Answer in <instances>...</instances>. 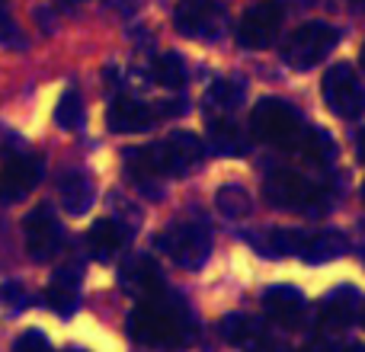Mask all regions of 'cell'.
Instances as JSON below:
<instances>
[{
  "instance_id": "obj_14",
  "label": "cell",
  "mask_w": 365,
  "mask_h": 352,
  "mask_svg": "<svg viewBox=\"0 0 365 352\" xmlns=\"http://www.w3.org/2000/svg\"><path fill=\"white\" fill-rule=\"evenodd\" d=\"M158 109L148 106V103H138L132 96H119V100L109 106L106 125L109 132L115 135H135V132H148V128L158 122Z\"/></svg>"
},
{
  "instance_id": "obj_11",
  "label": "cell",
  "mask_w": 365,
  "mask_h": 352,
  "mask_svg": "<svg viewBox=\"0 0 365 352\" xmlns=\"http://www.w3.org/2000/svg\"><path fill=\"white\" fill-rule=\"evenodd\" d=\"M158 157L164 167V176H182L202 164V141L192 132H173L170 138L158 141Z\"/></svg>"
},
{
  "instance_id": "obj_2",
  "label": "cell",
  "mask_w": 365,
  "mask_h": 352,
  "mask_svg": "<svg viewBox=\"0 0 365 352\" xmlns=\"http://www.w3.org/2000/svg\"><path fill=\"white\" fill-rule=\"evenodd\" d=\"M250 128L259 141L272 147H298L304 138V122L295 109L289 106L285 100H259L253 106V115H250Z\"/></svg>"
},
{
  "instance_id": "obj_13",
  "label": "cell",
  "mask_w": 365,
  "mask_h": 352,
  "mask_svg": "<svg viewBox=\"0 0 365 352\" xmlns=\"http://www.w3.org/2000/svg\"><path fill=\"white\" fill-rule=\"evenodd\" d=\"M42 180V164L36 157H13L0 170V202H23Z\"/></svg>"
},
{
  "instance_id": "obj_30",
  "label": "cell",
  "mask_w": 365,
  "mask_h": 352,
  "mask_svg": "<svg viewBox=\"0 0 365 352\" xmlns=\"http://www.w3.org/2000/svg\"><path fill=\"white\" fill-rule=\"evenodd\" d=\"M334 352H365V346H359V343H346V346H340Z\"/></svg>"
},
{
  "instance_id": "obj_7",
  "label": "cell",
  "mask_w": 365,
  "mask_h": 352,
  "mask_svg": "<svg viewBox=\"0 0 365 352\" xmlns=\"http://www.w3.org/2000/svg\"><path fill=\"white\" fill-rule=\"evenodd\" d=\"M23 234H26V250H29V257L38 259V263L55 259L58 250H61V244H64V231H61V224H58L55 212H51L48 205H38L26 214Z\"/></svg>"
},
{
  "instance_id": "obj_31",
  "label": "cell",
  "mask_w": 365,
  "mask_h": 352,
  "mask_svg": "<svg viewBox=\"0 0 365 352\" xmlns=\"http://www.w3.org/2000/svg\"><path fill=\"white\" fill-rule=\"evenodd\" d=\"M359 157H362V160H365V132H362V135H359Z\"/></svg>"
},
{
  "instance_id": "obj_3",
  "label": "cell",
  "mask_w": 365,
  "mask_h": 352,
  "mask_svg": "<svg viewBox=\"0 0 365 352\" xmlns=\"http://www.w3.org/2000/svg\"><path fill=\"white\" fill-rule=\"evenodd\" d=\"M336 42H340V29H334L330 23H321V19L302 23L285 38L282 61L295 71H308V68H314L317 61H324V58L334 51Z\"/></svg>"
},
{
  "instance_id": "obj_20",
  "label": "cell",
  "mask_w": 365,
  "mask_h": 352,
  "mask_svg": "<svg viewBox=\"0 0 365 352\" xmlns=\"http://www.w3.org/2000/svg\"><path fill=\"white\" fill-rule=\"evenodd\" d=\"M308 231H289V227H279V231H269L266 234V240L259 244V250L272 253V257H289V253H295V257H302L304 247H308Z\"/></svg>"
},
{
  "instance_id": "obj_32",
  "label": "cell",
  "mask_w": 365,
  "mask_h": 352,
  "mask_svg": "<svg viewBox=\"0 0 365 352\" xmlns=\"http://www.w3.org/2000/svg\"><path fill=\"white\" fill-rule=\"evenodd\" d=\"M359 64H362V71H365V42H362V51H359Z\"/></svg>"
},
{
  "instance_id": "obj_8",
  "label": "cell",
  "mask_w": 365,
  "mask_h": 352,
  "mask_svg": "<svg viewBox=\"0 0 365 352\" xmlns=\"http://www.w3.org/2000/svg\"><path fill=\"white\" fill-rule=\"evenodd\" d=\"M279 29H282V6L263 0V4L250 6L237 26V42L244 48H269L276 42Z\"/></svg>"
},
{
  "instance_id": "obj_6",
  "label": "cell",
  "mask_w": 365,
  "mask_h": 352,
  "mask_svg": "<svg viewBox=\"0 0 365 352\" xmlns=\"http://www.w3.org/2000/svg\"><path fill=\"white\" fill-rule=\"evenodd\" d=\"M324 100L340 119H359L365 115V83L349 64H334L324 74Z\"/></svg>"
},
{
  "instance_id": "obj_18",
  "label": "cell",
  "mask_w": 365,
  "mask_h": 352,
  "mask_svg": "<svg viewBox=\"0 0 365 352\" xmlns=\"http://www.w3.org/2000/svg\"><path fill=\"white\" fill-rule=\"evenodd\" d=\"M58 199H61L64 212L71 214H83L93 205V186L81 170H68L58 176Z\"/></svg>"
},
{
  "instance_id": "obj_21",
  "label": "cell",
  "mask_w": 365,
  "mask_h": 352,
  "mask_svg": "<svg viewBox=\"0 0 365 352\" xmlns=\"http://www.w3.org/2000/svg\"><path fill=\"white\" fill-rule=\"evenodd\" d=\"M295 151L302 154L308 164L330 167V160H334V141H330V135L324 132V128H308L304 138H302V145H298Z\"/></svg>"
},
{
  "instance_id": "obj_9",
  "label": "cell",
  "mask_w": 365,
  "mask_h": 352,
  "mask_svg": "<svg viewBox=\"0 0 365 352\" xmlns=\"http://www.w3.org/2000/svg\"><path fill=\"white\" fill-rule=\"evenodd\" d=\"M173 23L189 38H218L225 26V10L215 0H182L173 13Z\"/></svg>"
},
{
  "instance_id": "obj_28",
  "label": "cell",
  "mask_w": 365,
  "mask_h": 352,
  "mask_svg": "<svg viewBox=\"0 0 365 352\" xmlns=\"http://www.w3.org/2000/svg\"><path fill=\"white\" fill-rule=\"evenodd\" d=\"M13 352H55L48 343V336H42L38 330H26L19 333V340L13 343Z\"/></svg>"
},
{
  "instance_id": "obj_26",
  "label": "cell",
  "mask_w": 365,
  "mask_h": 352,
  "mask_svg": "<svg viewBox=\"0 0 365 352\" xmlns=\"http://www.w3.org/2000/svg\"><path fill=\"white\" fill-rule=\"evenodd\" d=\"M215 202H218V208H221V214H225V218H247V214H250V208H253L247 189H240V186L218 189Z\"/></svg>"
},
{
  "instance_id": "obj_5",
  "label": "cell",
  "mask_w": 365,
  "mask_h": 352,
  "mask_svg": "<svg viewBox=\"0 0 365 352\" xmlns=\"http://www.w3.org/2000/svg\"><path fill=\"white\" fill-rule=\"evenodd\" d=\"M160 250L180 266V269H202L212 253V237L202 224H192V221H182V224H173L160 234Z\"/></svg>"
},
{
  "instance_id": "obj_17",
  "label": "cell",
  "mask_w": 365,
  "mask_h": 352,
  "mask_svg": "<svg viewBox=\"0 0 365 352\" xmlns=\"http://www.w3.org/2000/svg\"><path fill=\"white\" fill-rule=\"evenodd\" d=\"M77 282H81V272L77 269H58L55 282L45 289V304H48L55 314L71 317L77 311Z\"/></svg>"
},
{
  "instance_id": "obj_33",
  "label": "cell",
  "mask_w": 365,
  "mask_h": 352,
  "mask_svg": "<svg viewBox=\"0 0 365 352\" xmlns=\"http://www.w3.org/2000/svg\"><path fill=\"white\" fill-rule=\"evenodd\" d=\"M359 321H362V327H365V304L359 308Z\"/></svg>"
},
{
  "instance_id": "obj_23",
  "label": "cell",
  "mask_w": 365,
  "mask_h": 352,
  "mask_svg": "<svg viewBox=\"0 0 365 352\" xmlns=\"http://www.w3.org/2000/svg\"><path fill=\"white\" fill-rule=\"evenodd\" d=\"M240 100H244V83L237 81H215L205 96L208 106L221 109V113H231L234 106H240Z\"/></svg>"
},
{
  "instance_id": "obj_16",
  "label": "cell",
  "mask_w": 365,
  "mask_h": 352,
  "mask_svg": "<svg viewBox=\"0 0 365 352\" xmlns=\"http://www.w3.org/2000/svg\"><path fill=\"white\" fill-rule=\"evenodd\" d=\"M221 333H225V340L231 343V346L237 349H247V352H263L266 349V330L259 321H253V317H244V314H231L221 321Z\"/></svg>"
},
{
  "instance_id": "obj_24",
  "label": "cell",
  "mask_w": 365,
  "mask_h": 352,
  "mask_svg": "<svg viewBox=\"0 0 365 352\" xmlns=\"http://www.w3.org/2000/svg\"><path fill=\"white\" fill-rule=\"evenodd\" d=\"M208 135H212L215 151H221V154L244 151V138H240L237 125H234L231 119H212V128H208Z\"/></svg>"
},
{
  "instance_id": "obj_34",
  "label": "cell",
  "mask_w": 365,
  "mask_h": 352,
  "mask_svg": "<svg viewBox=\"0 0 365 352\" xmlns=\"http://www.w3.org/2000/svg\"><path fill=\"white\" fill-rule=\"evenodd\" d=\"M68 352H87V349H68Z\"/></svg>"
},
{
  "instance_id": "obj_36",
  "label": "cell",
  "mask_w": 365,
  "mask_h": 352,
  "mask_svg": "<svg viewBox=\"0 0 365 352\" xmlns=\"http://www.w3.org/2000/svg\"><path fill=\"white\" fill-rule=\"evenodd\" d=\"M298 352H308V349H298Z\"/></svg>"
},
{
  "instance_id": "obj_29",
  "label": "cell",
  "mask_w": 365,
  "mask_h": 352,
  "mask_svg": "<svg viewBox=\"0 0 365 352\" xmlns=\"http://www.w3.org/2000/svg\"><path fill=\"white\" fill-rule=\"evenodd\" d=\"M0 298H4L6 304H13V308H26V304H29V298H26V291L19 289L16 282H6L4 289H0Z\"/></svg>"
},
{
  "instance_id": "obj_35",
  "label": "cell",
  "mask_w": 365,
  "mask_h": 352,
  "mask_svg": "<svg viewBox=\"0 0 365 352\" xmlns=\"http://www.w3.org/2000/svg\"><path fill=\"white\" fill-rule=\"evenodd\" d=\"M362 202H365V182H362Z\"/></svg>"
},
{
  "instance_id": "obj_15",
  "label": "cell",
  "mask_w": 365,
  "mask_h": 352,
  "mask_svg": "<svg viewBox=\"0 0 365 352\" xmlns=\"http://www.w3.org/2000/svg\"><path fill=\"white\" fill-rule=\"evenodd\" d=\"M122 289L135 298L151 301V298H158L160 291H164V279H160L158 266H154L151 259H132V263L122 269Z\"/></svg>"
},
{
  "instance_id": "obj_10",
  "label": "cell",
  "mask_w": 365,
  "mask_h": 352,
  "mask_svg": "<svg viewBox=\"0 0 365 352\" xmlns=\"http://www.w3.org/2000/svg\"><path fill=\"white\" fill-rule=\"evenodd\" d=\"M263 311L272 323L285 330H298L304 323V314H308V304H304V295L292 285H272V289L263 291Z\"/></svg>"
},
{
  "instance_id": "obj_25",
  "label": "cell",
  "mask_w": 365,
  "mask_h": 352,
  "mask_svg": "<svg viewBox=\"0 0 365 352\" xmlns=\"http://www.w3.org/2000/svg\"><path fill=\"white\" fill-rule=\"evenodd\" d=\"M154 77H158L160 87L180 90L182 83H186V64L180 61V55L167 51V55H160L158 61H154Z\"/></svg>"
},
{
  "instance_id": "obj_22",
  "label": "cell",
  "mask_w": 365,
  "mask_h": 352,
  "mask_svg": "<svg viewBox=\"0 0 365 352\" xmlns=\"http://www.w3.org/2000/svg\"><path fill=\"white\" fill-rule=\"evenodd\" d=\"M346 250V244H343V237L336 231H321V234H311L308 237V247H304L302 257L308 259V263H327V259L340 257V253Z\"/></svg>"
},
{
  "instance_id": "obj_19",
  "label": "cell",
  "mask_w": 365,
  "mask_h": 352,
  "mask_svg": "<svg viewBox=\"0 0 365 352\" xmlns=\"http://www.w3.org/2000/svg\"><path fill=\"white\" fill-rule=\"evenodd\" d=\"M87 240H90V250H93V257L109 259V257H115V253L122 250V244H125V231H122V227L115 224L113 218H100L93 227H90Z\"/></svg>"
},
{
  "instance_id": "obj_1",
  "label": "cell",
  "mask_w": 365,
  "mask_h": 352,
  "mask_svg": "<svg viewBox=\"0 0 365 352\" xmlns=\"http://www.w3.org/2000/svg\"><path fill=\"white\" fill-rule=\"evenodd\" d=\"M182 330H186V314L173 308L170 301H160V295L138 304L132 311V317H128V333L138 343H145V346L177 343V336H182Z\"/></svg>"
},
{
  "instance_id": "obj_12",
  "label": "cell",
  "mask_w": 365,
  "mask_h": 352,
  "mask_svg": "<svg viewBox=\"0 0 365 352\" xmlns=\"http://www.w3.org/2000/svg\"><path fill=\"white\" fill-rule=\"evenodd\" d=\"M356 311H359V295H356V289L353 285H340V289L330 291L321 301V308H317V327L327 336L343 333V330L356 321Z\"/></svg>"
},
{
  "instance_id": "obj_4",
  "label": "cell",
  "mask_w": 365,
  "mask_h": 352,
  "mask_svg": "<svg viewBox=\"0 0 365 352\" xmlns=\"http://www.w3.org/2000/svg\"><path fill=\"white\" fill-rule=\"evenodd\" d=\"M263 195L269 205L285 212H317L324 205L321 189L295 170H272L263 182Z\"/></svg>"
},
{
  "instance_id": "obj_27",
  "label": "cell",
  "mask_w": 365,
  "mask_h": 352,
  "mask_svg": "<svg viewBox=\"0 0 365 352\" xmlns=\"http://www.w3.org/2000/svg\"><path fill=\"white\" fill-rule=\"evenodd\" d=\"M55 122L61 128H71V132L83 125V100L77 90L61 93V100H58V106H55Z\"/></svg>"
}]
</instances>
